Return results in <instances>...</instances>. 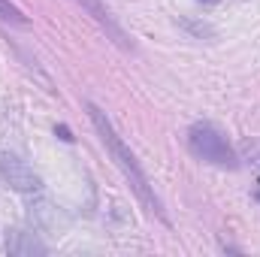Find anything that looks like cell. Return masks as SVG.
<instances>
[{
    "instance_id": "obj_7",
    "label": "cell",
    "mask_w": 260,
    "mask_h": 257,
    "mask_svg": "<svg viewBox=\"0 0 260 257\" xmlns=\"http://www.w3.org/2000/svg\"><path fill=\"white\" fill-rule=\"evenodd\" d=\"M0 18L3 21H12V24H27V18H24V12L15 6V3H9V0H0Z\"/></svg>"
},
{
    "instance_id": "obj_1",
    "label": "cell",
    "mask_w": 260,
    "mask_h": 257,
    "mask_svg": "<svg viewBox=\"0 0 260 257\" xmlns=\"http://www.w3.org/2000/svg\"><path fill=\"white\" fill-rule=\"evenodd\" d=\"M85 109H88V118H91V124L94 130L100 133V142L106 145V151H109V157H112V164L118 167V173L124 176V182L130 185V191L133 197L139 200V206L151 215V218H157V221H164V224H170V215H167V209H164V203H160V197L154 194V185L148 182V176H145V170L139 167V160H136V154L130 151V145L121 139V133L115 130L112 124V118L97 106V103H91V100H85Z\"/></svg>"
},
{
    "instance_id": "obj_5",
    "label": "cell",
    "mask_w": 260,
    "mask_h": 257,
    "mask_svg": "<svg viewBox=\"0 0 260 257\" xmlns=\"http://www.w3.org/2000/svg\"><path fill=\"white\" fill-rule=\"evenodd\" d=\"M3 248H6V254H12V257H43V254H49L46 242H43L37 233H30V230H6Z\"/></svg>"
},
{
    "instance_id": "obj_6",
    "label": "cell",
    "mask_w": 260,
    "mask_h": 257,
    "mask_svg": "<svg viewBox=\"0 0 260 257\" xmlns=\"http://www.w3.org/2000/svg\"><path fill=\"white\" fill-rule=\"evenodd\" d=\"M27 218H30V224H34L37 230H61V227L67 224V218L61 215V209H58L55 203L43 200V197L30 200V206H27Z\"/></svg>"
},
{
    "instance_id": "obj_8",
    "label": "cell",
    "mask_w": 260,
    "mask_h": 257,
    "mask_svg": "<svg viewBox=\"0 0 260 257\" xmlns=\"http://www.w3.org/2000/svg\"><path fill=\"white\" fill-rule=\"evenodd\" d=\"M55 133H58L64 142H73V133H70V127H64V124H61V127H55Z\"/></svg>"
},
{
    "instance_id": "obj_2",
    "label": "cell",
    "mask_w": 260,
    "mask_h": 257,
    "mask_svg": "<svg viewBox=\"0 0 260 257\" xmlns=\"http://www.w3.org/2000/svg\"><path fill=\"white\" fill-rule=\"evenodd\" d=\"M188 148L197 160L212 164L218 170H236L239 167V154L230 145V139L224 136V130L209 124V121H197L188 130Z\"/></svg>"
},
{
    "instance_id": "obj_4",
    "label": "cell",
    "mask_w": 260,
    "mask_h": 257,
    "mask_svg": "<svg viewBox=\"0 0 260 257\" xmlns=\"http://www.w3.org/2000/svg\"><path fill=\"white\" fill-rule=\"evenodd\" d=\"M76 6H82V12H88L106 34H109V40L115 43V46H121L124 52H133V43H130V37L121 30V24L112 18V12L106 9V3L103 0H73Z\"/></svg>"
},
{
    "instance_id": "obj_3",
    "label": "cell",
    "mask_w": 260,
    "mask_h": 257,
    "mask_svg": "<svg viewBox=\"0 0 260 257\" xmlns=\"http://www.w3.org/2000/svg\"><path fill=\"white\" fill-rule=\"evenodd\" d=\"M0 182L18 194H40L43 191L40 173L30 164H24L18 154H12V151H0Z\"/></svg>"
}]
</instances>
